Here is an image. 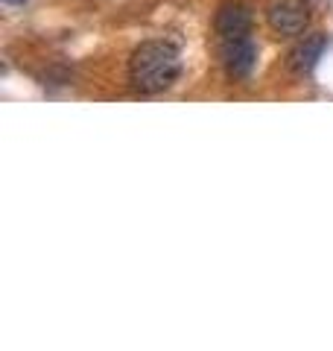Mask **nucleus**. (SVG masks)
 I'll return each instance as SVG.
<instances>
[{"label": "nucleus", "mask_w": 333, "mask_h": 351, "mask_svg": "<svg viewBox=\"0 0 333 351\" xmlns=\"http://www.w3.org/2000/svg\"><path fill=\"white\" fill-rule=\"evenodd\" d=\"M254 62H258V47H254L251 36L222 41V64L231 80H249Z\"/></svg>", "instance_id": "3"}, {"label": "nucleus", "mask_w": 333, "mask_h": 351, "mask_svg": "<svg viewBox=\"0 0 333 351\" xmlns=\"http://www.w3.org/2000/svg\"><path fill=\"white\" fill-rule=\"evenodd\" d=\"M325 47H328V38L325 36H310V38H304L298 47L293 50V68L298 71V73H307V71H313V64L319 62V56L325 53Z\"/></svg>", "instance_id": "5"}, {"label": "nucleus", "mask_w": 333, "mask_h": 351, "mask_svg": "<svg viewBox=\"0 0 333 351\" xmlns=\"http://www.w3.org/2000/svg\"><path fill=\"white\" fill-rule=\"evenodd\" d=\"M3 3H12V6H18V3H27V0H3Z\"/></svg>", "instance_id": "6"}, {"label": "nucleus", "mask_w": 333, "mask_h": 351, "mask_svg": "<svg viewBox=\"0 0 333 351\" xmlns=\"http://www.w3.org/2000/svg\"><path fill=\"white\" fill-rule=\"evenodd\" d=\"M182 73V56L166 41H143L129 59V82L143 94L166 91Z\"/></svg>", "instance_id": "1"}, {"label": "nucleus", "mask_w": 333, "mask_h": 351, "mask_svg": "<svg viewBox=\"0 0 333 351\" xmlns=\"http://www.w3.org/2000/svg\"><path fill=\"white\" fill-rule=\"evenodd\" d=\"M266 21L278 36H301L310 24V9L304 0H272Z\"/></svg>", "instance_id": "2"}, {"label": "nucleus", "mask_w": 333, "mask_h": 351, "mask_svg": "<svg viewBox=\"0 0 333 351\" xmlns=\"http://www.w3.org/2000/svg\"><path fill=\"white\" fill-rule=\"evenodd\" d=\"M214 27H217V36L222 41L251 36V12H249V6H243V3H225L217 12V24Z\"/></svg>", "instance_id": "4"}]
</instances>
